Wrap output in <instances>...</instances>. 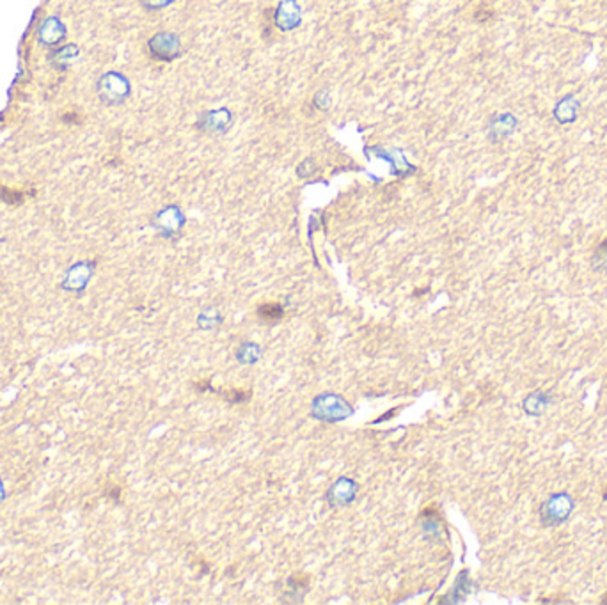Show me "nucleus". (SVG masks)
Listing matches in <instances>:
<instances>
[{
  "label": "nucleus",
  "instance_id": "obj_1",
  "mask_svg": "<svg viewBox=\"0 0 607 605\" xmlns=\"http://www.w3.org/2000/svg\"><path fill=\"white\" fill-rule=\"evenodd\" d=\"M573 508H575V501H573L568 494H565V492L550 495V497L540 506V522H542V525H545V527L561 525L563 522L568 520Z\"/></svg>",
  "mask_w": 607,
  "mask_h": 605
},
{
  "label": "nucleus",
  "instance_id": "obj_2",
  "mask_svg": "<svg viewBox=\"0 0 607 605\" xmlns=\"http://www.w3.org/2000/svg\"><path fill=\"white\" fill-rule=\"evenodd\" d=\"M130 82L118 71H109L98 80V96L107 105H119L130 96Z\"/></svg>",
  "mask_w": 607,
  "mask_h": 605
},
{
  "label": "nucleus",
  "instance_id": "obj_3",
  "mask_svg": "<svg viewBox=\"0 0 607 605\" xmlns=\"http://www.w3.org/2000/svg\"><path fill=\"white\" fill-rule=\"evenodd\" d=\"M151 57L162 62H171L181 55V41L172 32H158L148 41Z\"/></svg>",
  "mask_w": 607,
  "mask_h": 605
},
{
  "label": "nucleus",
  "instance_id": "obj_4",
  "mask_svg": "<svg viewBox=\"0 0 607 605\" xmlns=\"http://www.w3.org/2000/svg\"><path fill=\"white\" fill-rule=\"evenodd\" d=\"M233 124V112L230 108H215V111H208L197 119L195 128L202 134L208 135H224Z\"/></svg>",
  "mask_w": 607,
  "mask_h": 605
},
{
  "label": "nucleus",
  "instance_id": "obj_5",
  "mask_svg": "<svg viewBox=\"0 0 607 605\" xmlns=\"http://www.w3.org/2000/svg\"><path fill=\"white\" fill-rule=\"evenodd\" d=\"M519 128V119L515 118L510 112H499V114H494L489 119V138L490 142L497 144V142L506 141L508 137H512L513 134Z\"/></svg>",
  "mask_w": 607,
  "mask_h": 605
},
{
  "label": "nucleus",
  "instance_id": "obj_6",
  "mask_svg": "<svg viewBox=\"0 0 607 605\" xmlns=\"http://www.w3.org/2000/svg\"><path fill=\"white\" fill-rule=\"evenodd\" d=\"M275 25L281 31H293L302 22V9L297 0H281L275 9Z\"/></svg>",
  "mask_w": 607,
  "mask_h": 605
},
{
  "label": "nucleus",
  "instance_id": "obj_7",
  "mask_svg": "<svg viewBox=\"0 0 607 605\" xmlns=\"http://www.w3.org/2000/svg\"><path fill=\"white\" fill-rule=\"evenodd\" d=\"M580 111V101L575 94L563 96L552 108V118L559 124H572L577 121Z\"/></svg>",
  "mask_w": 607,
  "mask_h": 605
},
{
  "label": "nucleus",
  "instance_id": "obj_8",
  "mask_svg": "<svg viewBox=\"0 0 607 605\" xmlns=\"http://www.w3.org/2000/svg\"><path fill=\"white\" fill-rule=\"evenodd\" d=\"M66 36L64 23L57 18V16H48L45 22L41 23V27L38 31V39L46 46H54L61 43Z\"/></svg>",
  "mask_w": 607,
  "mask_h": 605
},
{
  "label": "nucleus",
  "instance_id": "obj_9",
  "mask_svg": "<svg viewBox=\"0 0 607 605\" xmlns=\"http://www.w3.org/2000/svg\"><path fill=\"white\" fill-rule=\"evenodd\" d=\"M92 276V266L89 263H78L75 264L71 270L68 272V277L64 280L66 290H71V292H78L82 287H85L88 280Z\"/></svg>",
  "mask_w": 607,
  "mask_h": 605
},
{
  "label": "nucleus",
  "instance_id": "obj_10",
  "mask_svg": "<svg viewBox=\"0 0 607 605\" xmlns=\"http://www.w3.org/2000/svg\"><path fill=\"white\" fill-rule=\"evenodd\" d=\"M550 403H552V396L547 394V392H543V391H535V392H531V394L527 396L526 399H524L522 406H524V410H526V414L542 415L543 412L549 408Z\"/></svg>",
  "mask_w": 607,
  "mask_h": 605
},
{
  "label": "nucleus",
  "instance_id": "obj_11",
  "mask_svg": "<svg viewBox=\"0 0 607 605\" xmlns=\"http://www.w3.org/2000/svg\"><path fill=\"white\" fill-rule=\"evenodd\" d=\"M158 220V226H160V229H169V231H174L178 229V226H181L183 224V215L180 213V210L176 206H169L165 208L164 211H160L157 217Z\"/></svg>",
  "mask_w": 607,
  "mask_h": 605
},
{
  "label": "nucleus",
  "instance_id": "obj_12",
  "mask_svg": "<svg viewBox=\"0 0 607 605\" xmlns=\"http://www.w3.org/2000/svg\"><path fill=\"white\" fill-rule=\"evenodd\" d=\"M258 316L267 323H277L284 316V309L279 304H263L258 309Z\"/></svg>",
  "mask_w": 607,
  "mask_h": 605
},
{
  "label": "nucleus",
  "instance_id": "obj_13",
  "mask_svg": "<svg viewBox=\"0 0 607 605\" xmlns=\"http://www.w3.org/2000/svg\"><path fill=\"white\" fill-rule=\"evenodd\" d=\"M78 55V48L75 45H66L59 48L54 54V62L57 66H68L73 59Z\"/></svg>",
  "mask_w": 607,
  "mask_h": 605
},
{
  "label": "nucleus",
  "instance_id": "obj_14",
  "mask_svg": "<svg viewBox=\"0 0 607 605\" xmlns=\"http://www.w3.org/2000/svg\"><path fill=\"white\" fill-rule=\"evenodd\" d=\"M592 264L593 269L599 270V272H607V240L600 241L596 245L595 252H593Z\"/></svg>",
  "mask_w": 607,
  "mask_h": 605
},
{
  "label": "nucleus",
  "instance_id": "obj_15",
  "mask_svg": "<svg viewBox=\"0 0 607 605\" xmlns=\"http://www.w3.org/2000/svg\"><path fill=\"white\" fill-rule=\"evenodd\" d=\"M316 171H318V165H316V162L313 160V158H306V160H302L297 167V174L300 178L314 176V174H316Z\"/></svg>",
  "mask_w": 607,
  "mask_h": 605
},
{
  "label": "nucleus",
  "instance_id": "obj_16",
  "mask_svg": "<svg viewBox=\"0 0 607 605\" xmlns=\"http://www.w3.org/2000/svg\"><path fill=\"white\" fill-rule=\"evenodd\" d=\"M314 107L318 108V111H328L330 108V105H333V96H330V92L327 91V89H323V91L316 92L314 94V100H313Z\"/></svg>",
  "mask_w": 607,
  "mask_h": 605
},
{
  "label": "nucleus",
  "instance_id": "obj_17",
  "mask_svg": "<svg viewBox=\"0 0 607 605\" xmlns=\"http://www.w3.org/2000/svg\"><path fill=\"white\" fill-rule=\"evenodd\" d=\"M174 0H142V6L149 11H158V9H164L167 6H171Z\"/></svg>",
  "mask_w": 607,
  "mask_h": 605
},
{
  "label": "nucleus",
  "instance_id": "obj_18",
  "mask_svg": "<svg viewBox=\"0 0 607 605\" xmlns=\"http://www.w3.org/2000/svg\"><path fill=\"white\" fill-rule=\"evenodd\" d=\"M4 497V488H2V485H0V499Z\"/></svg>",
  "mask_w": 607,
  "mask_h": 605
}]
</instances>
